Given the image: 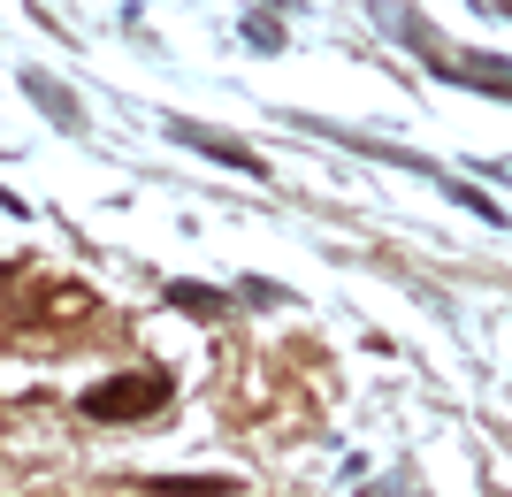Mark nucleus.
<instances>
[{
    "instance_id": "nucleus-1",
    "label": "nucleus",
    "mask_w": 512,
    "mask_h": 497,
    "mask_svg": "<svg viewBox=\"0 0 512 497\" xmlns=\"http://www.w3.org/2000/svg\"><path fill=\"white\" fill-rule=\"evenodd\" d=\"M176 398L169 375H153V368H130V375H107V383L85 390V413L92 421H146V413H161Z\"/></svg>"
},
{
    "instance_id": "nucleus-3",
    "label": "nucleus",
    "mask_w": 512,
    "mask_h": 497,
    "mask_svg": "<svg viewBox=\"0 0 512 497\" xmlns=\"http://www.w3.org/2000/svg\"><path fill=\"white\" fill-rule=\"evenodd\" d=\"M169 138H184V146L214 153V161H230L237 176H268V161H260L253 146H237V138H222V130H207V123H184V115H169Z\"/></svg>"
},
{
    "instance_id": "nucleus-4",
    "label": "nucleus",
    "mask_w": 512,
    "mask_h": 497,
    "mask_svg": "<svg viewBox=\"0 0 512 497\" xmlns=\"http://www.w3.org/2000/svg\"><path fill=\"white\" fill-rule=\"evenodd\" d=\"M23 92H31V100H39L62 130H85V108L69 100V85H54V77H39V69H23Z\"/></svg>"
},
{
    "instance_id": "nucleus-5",
    "label": "nucleus",
    "mask_w": 512,
    "mask_h": 497,
    "mask_svg": "<svg viewBox=\"0 0 512 497\" xmlns=\"http://www.w3.org/2000/svg\"><path fill=\"white\" fill-rule=\"evenodd\" d=\"M146 490L153 497H230V482L222 475H153Z\"/></svg>"
},
{
    "instance_id": "nucleus-6",
    "label": "nucleus",
    "mask_w": 512,
    "mask_h": 497,
    "mask_svg": "<svg viewBox=\"0 0 512 497\" xmlns=\"http://www.w3.org/2000/svg\"><path fill=\"white\" fill-rule=\"evenodd\" d=\"M169 306H184V314H230V299H222V291H207V283H169Z\"/></svg>"
},
{
    "instance_id": "nucleus-2",
    "label": "nucleus",
    "mask_w": 512,
    "mask_h": 497,
    "mask_svg": "<svg viewBox=\"0 0 512 497\" xmlns=\"http://www.w3.org/2000/svg\"><path fill=\"white\" fill-rule=\"evenodd\" d=\"M436 62H444V77L451 85H467V92H497V100H512V62L505 54H436Z\"/></svg>"
}]
</instances>
